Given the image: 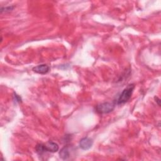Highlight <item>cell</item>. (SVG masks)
I'll return each instance as SVG.
<instances>
[{
	"label": "cell",
	"mask_w": 161,
	"mask_h": 161,
	"mask_svg": "<svg viewBox=\"0 0 161 161\" xmlns=\"http://www.w3.org/2000/svg\"><path fill=\"white\" fill-rule=\"evenodd\" d=\"M135 89L134 84H129V85L124 89L120 94L118 99H117V104L122 105L127 103L129 99L131 98V96L133 94L134 90Z\"/></svg>",
	"instance_id": "obj_1"
},
{
	"label": "cell",
	"mask_w": 161,
	"mask_h": 161,
	"mask_svg": "<svg viewBox=\"0 0 161 161\" xmlns=\"http://www.w3.org/2000/svg\"><path fill=\"white\" fill-rule=\"evenodd\" d=\"M36 152L39 155H42L43 153L46 152L45 148V145L40 143V144H38L36 146Z\"/></svg>",
	"instance_id": "obj_7"
},
{
	"label": "cell",
	"mask_w": 161,
	"mask_h": 161,
	"mask_svg": "<svg viewBox=\"0 0 161 161\" xmlns=\"http://www.w3.org/2000/svg\"><path fill=\"white\" fill-rule=\"evenodd\" d=\"M14 98H15V99H16V100H17V101H18V102H21V98L18 95H17V94L14 95Z\"/></svg>",
	"instance_id": "obj_9"
},
{
	"label": "cell",
	"mask_w": 161,
	"mask_h": 161,
	"mask_svg": "<svg viewBox=\"0 0 161 161\" xmlns=\"http://www.w3.org/2000/svg\"><path fill=\"white\" fill-rule=\"evenodd\" d=\"M59 156L63 160H67V159L69 158L70 153L69 151L68 148L67 147H64L61 149L59 152Z\"/></svg>",
	"instance_id": "obj_6"
},
{
	"label": "cell",
	"mask_w": 161,
	"mask_h": 161,
	"mask_svg": "<svg viewBox=\"0 0 161 161\" xmlns=\"http://www.w3.org/2000/svg\"><path fill=\"white\" fill-rule=\"evenodd\" d=\"M156 99H157V103H158V105H159V106H160V99H159L157 97H156L155 98Z\"/></svg>",
	"instance_id": "obj_10"
},
{
	"label": "cell",
	"mask_w": 161,
	"mask_h": 161,
	"mask_svg": "<svg viewBox=\"0 0 161 161\" xmlns=\"http://www.w3.org/2000/svg\"><path fill=\"white\" fill-rule=\"evenodd\" d=\"M49 69L50 67L49 66L46 64H41L33 67L32 71L37 74H45L49 71Z\"/></svg>",
	"instance_id": "obj_4"
},
{
	"label": "cell",
	"mask_w": 161,
	"mask_h": 161,
	"mask_svg": "<svg viewBox=\"0 0 161 161\" xmlns=\"http://www.w3.org/2000/svg\"><path fill=\"white\" fill-rule=\"evenodd\" d=\"M115 107V105L113 103L105 102L98 105L96 106V111L99 114H107L113 111Z\"/></svg>",
	"instance_id": "obj_2"
},
{
	"label": "cell",
	"mask_w": 161,
	"mask_h": 161,
	"mask_svg": "<svg viewBox=\"0 0 161 161\" xmlns=\"http://www.w3.org/2000/svg\"><path fill=\"white\" fill-rule=\"evenodd\" d=\"M46 152H56L59 150V145L55 142H49L47 143L44 144Z\"/></svg>",
	"instance_id": "obj_5"
},
{
	"label": "cell",
	"mask_w": 161,
	"mask_h": 161,
	"mask_svg": "<svg viewBox=\"0 0 161 161\" xmlns=\"http://www.w3.org/2000/svg\"><path fill=\"white\" fill-rule=\"evenodd\" d=\"M93 144V141L89 137H84L79 142V147L84 150H87L91 149Z\"/></svg>",
	"instance_id": "obj_3"
},
{
	"label": "cell",
	"mask_w": 161,
	"mask_h": 161,
	"mask_svg": "<svg viewBox=\"0 0 161 161\" xmlns=\"http://www.w3.org/2000/svg\"><path fill=\"white\" fill-rule=\"evenodd\" d=\"M14 6H8V7H5V8H2L1 9V12L3 13V11H10L13 9Z\"/></svg>",
	"instance_id": "obj_8"
}]
</instances>
